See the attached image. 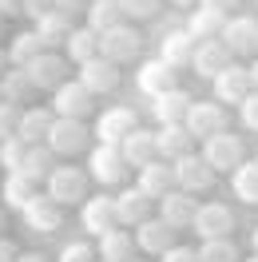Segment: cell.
I'll return each instance as SVG.
<instances>
[{
    "label": "cell",
    "instance_id": "9c48e42d",
    "mask_svg": "<svg viewBox=\"0 0 258 262\" xmlns=\"http://www.w3.org/2000/svg\"><path fill=\"white\" fill-rule=\"evenodd\" d=\"M92 103H96V96L80 80H68L60 92H52V112L60 119H83V115H92Z\"/></svg>",
    "mask_w": 258,
    "mask_h": 262
},
{
    "label": "cell",
    "instance_id": "d4e9b609",
    "mask_svg": "<svg viewBox=\"0 0 258 262\" xmlns=\"http://www.w3.org/2000/svg\"><path fill=\"white\" fill-rule=\"evenodd\" d=\"M52 123H56V112H52V107H28V112L20 115L16 135L28 143V147H40V143H48Z\"/></svg>",
    "mask_w": 258,
    "mask_h": 262
},
{
    "label": "cell",
    "instance_id": "8992f818",
    "mask_svg": "<svg viewBox=\"0 0 258 262\" xmlns=\"http://www.w3.org/2000/svg\"><path fill=\"white\" fill-rule=\"evenodd\" d=\"M183 123H187V131H191L195 139H210V135L226 131V107L219 99H195Z\"/></svg>",
    "mask_w": 258,
    "mask_h": 262
},
{
    "label": "cell",
    "instance_id": "52a82bcc",
    "mask_svg": "<svg viewBox=\"0 0 258 262\" xmlns=\"http://www.w3.org/2000/svg\"><path fill=\"white\" fill-rule=\"evenodd\" d=\"M175 187L179 191H187V195H199V191H210L214 187V167L203 159V155H183V159H175Z\"/></svg>",
    "mask_w": 258,
    "mask_h": 262
},
{
    "label": "cell",
    "instance_id": "60d3db41",
    "mask_svg": "<svg viewBox=\"0 0 258 262\" xmlns=\"http://www.w3.org/2000/svg\"><path fill=\"white\" fill-rule=\"evenodd\" d=\"M60 262H96V246L76 238V243H64L60 246Z\"/></svg>",
    "mask_w": 258,
    "mask_h": 262
},
{
    "label": "cell",
    "instance_id": "7c38bea8",
    "mask_svg": "<svg viewBox=\"0 0 258 262\" xmlns=\"http://www.w3.org/2000/svg\"><path fill=\"white\" fill-rule=\"evenodd\" d=\"M210 83H214V99H219V103H242V99L254 92L250 68H242V64H230L226 72H219Z\"/></svg>",
    "mask_w": 258,
    "mask_h": 262
},
{
    "label": "cell",
    "instance_id": "f907efd6",
    "mask_svg": "<svg viewBox=\"0 0 258 262\" xmlns=\"http://www.w3.org/2000/svg\"><path fill=\"white\" fill-rule=\"evenodd\" d=\"M16 262H48V258H44V250H24Z\"/></svg>",
    "mask_w": 258,
    "mask_h": 262
},
{
    "label": "cell",
    "instance_id": "c3c4849f",
    "mask_svg": "<svg viewBox=\"0 0 258 262\" xmlns=\"http://www.w3.org/2000/svg\"><path fill=\"white\" fill-rule=\"evenodd\" d=\"M0 16H20V0H0Z\"/></svg>",
    "mask_w": 258,
    "mask_h": 262
},
{
    "label": "cell",
    "instance_id": "83f0119b",
    "mask_svg": "<svg viewBox=\"0 0 258 262\" xmlns=\"http://www.w3.org/2000/svg\"><path fill=\"white\" fill-rule=\"evenodd\" d=\"M119 151H123L127 167H147V163H155V155H159V147H155V131L135 127L127 139L119 143Z\"/></svg>",
    "mask_w": 258,
    "mask_h": 262
},
{
    "label": "cell",
    "instance_id": "6f0895ef",
    "mask_svg": "<svg viewBox=\"0 0 258 262\" xmlns=\"http://www.w3.org/2000/svg\"><path fill=\"white\" fill-rule=\"evenodd\" d=\"M4 103H12V99H8V92H4V88H0V107H4Z\"/></svg>",
    "mask_w": 258,
    "mask_h": 262
},
{
    "label": "cell",
    "instance_id": "f35d334b",
    "mask_svg": "<svg viewBox=\"0 0 258 262\" xmlns=\"http://www.w3.org/2000/svg\"><path fill=\"white\" fill-rule=\"evenodd\" d=\"M24 155H28V143H24L20 135H8V139L0 143V167H4V171H20V167H24Z\"/></svg>",
    "mask_w": 258,
    "mask_h": 262
},
{
    "label": "cell",
    "instance_id": "ab89813d",
    "mask_svg": "<svg viewBox=\"0 0 258 262\" xmlns=\"http://www.w3.org/2000/svg\"><path fill=\"white\" fill-rule=\"evenodd\" d=\"M123 20H155L163 8V0H119Z\"/></svg>",
    "mask_w": 258,
    "mask_h": 262
},
{
    "label": "cell",
    "instance_id": "7402d4cb",
    "mask_svg": "<svg viewBox=\"0 0 258 262\" xmlns=\"http://www.w3.org/2000/svg\"><path fill=\"white\" fill-rule=\"evenodd\" d=\"M135 243H139L143 254H159L163 258V254L175 246V227H167L163 219H147V223L135 227Z\"/></svg>",
    "mask_w": 258,
    "mask_h": 262
},
{
    "label": "cell",
    "instance_id": "7a4b0ae2",
    "mask_svg": "<svg viewBox=\"0 0 258 262\" xmlns=\"http://www.w3.org/2000/svg\"><path fill=\"white\" fill-rule=\"evenodd\" d=\"M139 52H143V32L131 28L127 20L99 36V56L112 60V64H131V60H139Z\"/></svg>",
    "mask_w": 258,
    "mask_h": 262
},
{
    "label": "cell",
    "instance_id": "836d02e7",
    "mask_svg": "<svg viewBox=\"0 0 258 262\" xmlns=\"http://www.w3.org/2000/svg\"><path fill=\"white\" fill-rule=\"evenodd\" d=\"M68 20H72V16H64V12H48V16L36 20V36L44 40V48H48V52L56 48V44L64 48V40L72 36V24H68Z\"/></svg>",
    "mask_w": 258,
    "mask_h": 262
},
{
    "label": "cell",
    "instance_id": "4dcf8cb0",
    "mask_svg": "<svg viewBox=\"0 0 258 262\" xmlns=\"http://www.w3.org/2000/svg\"><path fill=\"white\" fill-rule=\"evenodd\" d=\"M0 195L8 203V211H24V207L36 199V179H28L24 171H8L4 183H0Z\"/></svg>",
    "mask_w": 258,
    "mask_h": 262
},
{
    "label": "cell",
    "instance_id": "277c9868",
    "mask_svg": "<svg viewBox=\"0 0 258 262\" xmlns=\"http://www.w3.org/2000/svg\"><path fill=\"white\" fill-rule=\"evenodd\" d=\"M88 175H92L99 187H115V183H123V175H127V159H123V151L115 147V143H99V147H92V155H88Z\"/></svg>",
    "mask_w": 258,
    "mask_h": 262
},
{
    "label": "cell",
    "instance_id": "680465c9",
    "mask_svg": "<svg viewBox=\"0 0 258 262\" xmlns=\"http://www.w3.org/2000/svg\"><path fill=\"white\" fill-rule=\"evenodd\" d=\"M0 36H4V16H0Z\"/></svg>",
    "mask_w": 258,
    "mask_h": 262
},
{
    "label": "cell",
    "instance_id": "816d5d0a",
    "mask_svg": "<svg viewBox=\"0 0 258 262\" xmlns=\"http://www.w3.org/2000/svg\"><path fill=\"white\" fill-rule=\"evenodd\" d=\"M12 68V60H8V48H0V80H4V72Z\"/></svg>",
    "mask_w": 258,
    "mask_h": 262
},
{
    "label": "cell",
    "instance_id": "1f68e13d",
    "mask_svg": "<svg viewBox=\"0 0 258 262\" xmlns=\"http://www.w3.org/2000/svg\"><path fill=\"white\" fill-rule=\"evenodd\" d=\"M83 20H88V28L92 32H112L115 24H123V8H119V0H92L88 4V12H83Z\"/></svg>",
    "mask_w": 258,
    "mask_h": 262
},
{
    "label": "cell",
    "instance_id": "74e56055",
    "mask_svg": "<svg viewBox=\"0 0 258 262\" xmlns=\"http://www.w3.org/2000/svg\"><path fill=\"white\" fill-rule=\"evenodd\" d=\"M199 258L203 262H239V246H234V238H207L199 246Z\"/></svg>",
    "mask_w": 258,
    "mask_h": 262
},
{
    "label": "cell",
    "instance_id": "b9f144b4",
    "mask_svg": "<svg viewBox=\"0 0 258 262\" xmlns=\"http://www.w3.org/2000/svg\"><path fill=\"white\" fill-rule=\"evenodd\" d=\"M48 12H56V0H20V16H28L32 24Z\"/></svg>",
    "mask_w": 258,
    "mask_h": 262
},
{
    "label": "cell",
    "instance_id": "cb8c5ba5",
    "mask_svg": "<svg viewBox=\"0 0 258 262\" xmlns=\"http://www.w3.org/2000/svg\"><path fill=\"white\" fill-rule=\"evenodd\" d=\"M191 143L195 135L187 131V123H163L159 131H155V147H159L163 159H183V155H191Z\"/></svg>",
    "mask_w": 258,
    "mask_h": 262
},
{
    "label": "cell",
    "instance_id": "7bdbcfd3",
    "mask_svg": "<svg viewBox=\"0 0 258 262\" xmlns=\"http://www.w3.org/2000/svg\"><path fill=\"white\" fill-rule=\"evenodd\" d=\"M20 103H4V107H0V131H4V135H16V127H20Z\"/></svg>",
    "mask_w": 258,
    "mask_h": 262
},
{
    "label": "cell",
    "instance_id": "30bf717a",
    "mask_svg": "<svg viewBox=\"0 0 258 262\" xmlns=\"http://www.w3.org/2000/svg\"><path fill=\"white\" fill-rule=\"evenodd\" d=\"M195 234L207 243V238H230V230H234V214L226 203H203L199 214H195Z\"/></svg>",
    "mask_w": 258,
    "mask_h": 262
},
{
    "label": "cell",
    "instance_id": "ffe728a7",
    "mask_svg": "<svg viewBox=\"0 0 258 262\" xmlns=\"http://www.w3.org/2000/svg\"><path fill=\"white\" fill-rule=\"evenodd\" d=\"M83 230H88V234H107V230L112 227H119V219H115V199L112 195H103V191H99L96 199H88V203H83Z\"/></svg>",
    "mask_w": 258,
    "mask_h": 262
},
{
    "label": "cell",
    "instance_id": "bcb514c9",
    "mask_svg": "<svg viewBox=\"0 0 258 262\" xmlns=\"http://www.w3.org/2000/svg\"><path fill=\"white\" fill-rule=\"evenodd\" d=\"M88 4H92V0H56V12L76 16V12H88Z\"/></svg>",
    "mask_w": 258,
    "mask_h": 262
},
{
    "label": "cell",
    "instance_id": "4316f807",
    "mask_svg": "<svg viewBox=\"0 0 258 262\" xmlns=\"http://www.w3.org/2000/svg\"><path fill=\"white\" fill-rule=\"evenodd\" d=\"M139 191L151 199H163L167 191H175V167L167 159H155V163L139 167Z\"/></svg>",
    "mask_w": 258,
    "mask_h": 262
},
{
    "label": "cell",
    "instance_id": "f1b7e54d",
    "mask_svg": "<svg viewBox=\"0 0 258 262\" xmlns=\"http://www.w3.org/2000/svg\"><path fill=\"white\" fill-rule=\"evenodd\" d=\"M64 56H68V64H76V68H83L88 60H96L99 56V32H92L88 24H83V28H72V36L64 40Z\"/></svg>",
    "mask_w": 258,
    "mask_h": 262
},
{
    "label": "cell",
    "instance_id": "ee69618b",
    "mask_svg": "<svg viewBox=\"0 0 258 262\" xmlns=\"http://www.w3.org/2000/svg\"><path fill=\"white\" fill-rule=\"evenodd\" d=\"M239 115H242V123L250 131H258V92H250V96L239 103Z\"/></svg>",
    "mask_w": 258,
    "mask_h": 262
},
{
    "label": "cell",
    "instance_id": "5bb4252c",
    "mask_svg": "<svg viewBox=\"0 0 258 262\" xmlns=\"http://www.w3.org/2000/svg\"><path fill=\"white\" fill-rule=\"evenodd\" d=\"M20 214H24L28 230H40V234H52V230H60V223H64V207L52 195H36Z\"/></svg>",
    "mask_w": 258,
    "mask_h": 262
},
{
    "label": "cell",
    "instance_id": "d6986e66",
    "mask_svg": "<svg viewBox=\"0 0 258 262\" xmlns=\"http://www.w3.org/2000/svg\"><path fill=\"white\" fill-rule=\"evenodd\" d=\"M131 131H135V115H131V107H107V112L96 119V139L99 143H123Z\"/></svg>",
    "mask_w": 258,
    "mask_h": 262
},
{
    "label": "cell",
    "instance_id": "5b68a950",
    "mask_svg": "<svg viewBox=\"0 0 258 262\" xmlns=\"http://www.w3.org/2000/svg\"><path fill=\"white\" fill-rule=\"evenodd\" d=\"M88 139H92V131H88L83 119H60V115H56V123H52V131H48V147L56 151V155H64V159L88 151Z\"/></svg>",
    "mask_w": 258,
    "mask_h": 262
},
{
    "label": "cell",
    "instance_id": "3957f363",
    "mask_svg": "<svg viewBox=\"0 0 258 262\" xmlns=\"http://www.w3.org/2000/svg\"><path fill=\"white\" fill-rule=\"evenodd\" d=\"M203 159L214 171H239L246 163V151H242V139L234 131H219V135L203 139Z\"/></svg>",
    "mask_w": 258,
    "mask_h": 262
},
{
    "label": "cell",
    "instance_id": "7dc6e473",
    "mask_svg": "<svg viewBox=\"0 0 258 262\" xmlns=\"http://www.w3.org/2000/svg\"><path fill=\"white\" fill-rule=\"evenodd\" d=\"M16 258H20L16 243H12V238H0V262H16Z\"/></svg>",
    "mask_w": 258,
    "mask_h": 262
},
{
    "label": "cell",
    "instance_id": "44dd1931",
    "mask_svg": "<svg viewBox=\"0 0 258 262\" xmlns=\"http://www.w3.org/2000/svg\"><path fill=\"white\" fill-rule=\"evenodd\" d=\"M195 44H199V40H195L187 28H167V32L159 36V60H163V64H171V68L191 64Z\"/></svg>",
    "mask_w": 258,
    "mask_h": 262
},
{
    "label": "cell",
    "instance_id": "4fadbf2b",
    "mask_svg": "<svg viewBox=\"0 0 258 262\" xmlns=\"http://www.w3.org/2000/svg\"><path fill=\"white\" fill-rule=\"evenodd\" d=\"M219 40H223L234 56H254L258 52V20L254 16H230Z\"/></svg>",
    "mask_w": 258,
    "mask_h": 262
},
{
    "label": "cell",
    "instance_id": "e575fe53",
    "mask_svg": "<svg viewBox=\"0 0 258 262\" xmlns=\"http://www.w3.org/2000/svg\"><path fill=\"white\" fill-rule=\"evenodd\" d=\"M56 151L48 147V143H40V147H28V155H24V167H20V171H24V175H28V179H48L52 171H56Z\"/></svg>",
    "mask_w": 258,
    "mask_h": 262
},
{
    "label": "cell",
    "instance_id": "f6af8a7d",
    "mask_svg": "<svg viewBox=\"0 0 258 262\" xmlns=\"http://www.w3.org/2000/svg\"><path fill=\"white\" fill-rule=\"evenodd\" d=\"M163 262H203V258H199L195 246H171V250L163 254Z\"/></svg>",
    "mask_w": 258,
    "mask_h": 262
},
{
    "label": "cell",
    "instance_id": "ba28073f",
    "mask_svg": "<svg viewBox=\"0 0 258 262\" xmlns=\"http://www.w3.org/2000/svg\"><path fill=\"white\" fill-rule=\"evenodd\" d=\"M28 76H32L36 92H60L68 83V56L64 52H44L28 64Z\"/></svg>",
    "mask_w": 258,
    "mask_h": 262
},
{
    "label": "cell",
    "instance_id": "603a6c76",
    "mask_svg": "<svg viewBox=\"0 0 258 262\" xmlns=\"http://www.w3.org/2000/svg\"><path fill=\"white\" fill-rule=\"evenodd\" d=\"M99 262H127L135 258V234H127V227H112L107 234L96 238Z\"/></svg>",
    "mask_w": 258,
    "mask_h": 262
},
{
    "label": "cell",
    "instance_id": "6125c7cd",
    "mask_svg": "<svg viewBox=\"0 0 258 262\" xmlns=\"http://www.w3.org/2000/svg\"><path fill=\"white\" fill-rule=\"evenodd\" d=\"M246 262H258V254H254V258H246Z\"/></svg>",
    "mask_w": 258,
    "mask_h": 262
},
{
    "label": "cell",
    "instance_id": "f546056e",
    "mask_svg": "<svg viewBox=\"0 0 258 262\" xmlns=\"http://www.w3.org/2000/svg\"><path fill=\"white\" fill-rule=\"evenodd\" d=\"M223 28H226V12L207 8V4H199L191 16H187V32H191L195 40H219Z\"/></svg>",
    "mask_w": 258,
    "mask_h": 262
},
{
    "label": "cell",
    "instance_id": "d6a6232c",
    "mask_svg": "<svg viewBox=\"0 0 258 262\" xmlns=\"http://www.w3.org/2000/svg\"><path fill=\"white\" fill-rule=\"evenodd\" d=\"M44 40L36 36V28H28V32H16L12 36V44H8V60H12V68H28L36 60V56H44Z\"/></svg>",
    "mask_w": 258,
    "mask_h": 262
},
{
    "label": "cell",
    "instance_id": "94428289",
    "mask_svg": "<svg viewBox=\"0 0 258 262\" xmlns=\"http://www.w3.org/2000/svg\"><path fill=\"white\" fill-rule=\"evenodd\" d=\"M4 139H8V135H4V131H0V143H4Z\"/></svg>",
    "mask_w": 258,
    "mask_h": 262
},
{
    "label": "cell",
    "instance_id": "484cf974",
    "mask_svg": "<svg viewBox=\"0 0 258 262\" xmlns=\"http://www.w3.org/2000/svg\"><path fill=\"white\" fill-rule=\"evenodd\" d=\"M191 103H195V99L187 96L183 88H171V92H163V96L151 99V115L159 119V127H163V123H183L187 112H191Z\"/></svg>",
    "mask_w": 258,
    "mask_h": 262
},
{
    "label": "cell",
    "instance_id": "11a10c76",
    "mask_svg": "<svg viewBox=\"0 0 258 262\" xmlns=\"http://www.w3.org/2000/svg\"><path fill=\"white\" fill-rule=\"evenodd\" d=\"M250 83H254V92H258V60L250 64Z\"/></svg>",
    "mask_w": 258,
    "mask_h": 262
},
{
    "label": "cell",
    "instance_id": "d590c367",
    "mask_svg": "<svg viewBox=\"0 0 258 262\" xmlns=\"http://www.w3.org/2000/svg\"><path fill=\"white\" fill-rule=\"evenodd\" d=\"M230 191H234V199H239V203H250V207H258V159H254V163H242L239 171H234Z\"/></svg>",
    "mask_w": 258,
    "mask_h": 262
},
{
    "label": "cell",
    "instance_id": "681fc988",
    "mask_svg": "<svg viewBox=\"0 0 258 262\" xmlns=\"http://www.w3.org/2000/svg\"><path fill=\"white\" fill-rule=\"evenodd\" d=\"M207 8H219V12H230V8H239V0H203Z\"/></svg>",
    "mask_w": 258,
    "mask_h": 262
},
{
    "label": "cell",
    "instance_id": "f5cc1de1",
    "mask_svg": "<svg viewBox=\"0 0 258 262\" xmlns=\"http://www.w3.org/2000/svg\"><path fill=\"white\" fill-rule=\"evenodd\" d=\"M171 4H175V8H199L203 0H171Z\"/></svg>",
    "mask_w": 258,
    "mask_h": 262
},
{
    "label": "cell",
    "instance_id": "8d00e7d4",
    "mask_svg": "<svg viewBox=\"0 0 258 262\" xmlns=\"http://www.w3.org/2000/svg\"><path fill=\"white\" fill-rule=\"evenodd\" d=\"M0 88L8 92L12 103H28V99L36 96V83H32V76H28V68H8L4 80H0Z\"/></svg>",
    "mask_w": 258,
    "mask_h": 262
},
{
    "label": "cell",
    "instance_id": "db71d44e",
    "mask_svg": "<svg viewBox=\"0 0 258 262\" xmlns=\"http://www.w3.org/2000/svg\"><path fill=\"white\" fill-rule=\"evenodd\" d=\"M0 238H8V214L0 211Z\"/></svg>",
    "mask_w": 258,
    "mask_h": 262
},
{
    "label": "cell",
    "instance_id": "2e32d148",
    "mask_svg": "<svg viewBox=\"0 0 258 262\" xmlns=\"http://www.w3.org/2000/svg\"><path fill=\"white\" fill-rule=\"evenodd\" d=\"M80 83L92 92V96H107V92L119 88V64L96 56V60H88V64L80 68Z\"/></svg>",
    "mask_w": 258,
    "mask_h": 262
},
{
    "label": "cell",
    "instance_id": "ac0fdd59",
    "mask_svg": "<svg viewBox=\"0 0 258 262\" xmlns=\"http://www.w3.org/2000/svg\"><path fill=\"white\" fill-rule=\"evenodd\" d=\"M151 203L155 199L143 195L139 187H127V191H119L115 195V219H119V227H139L151 219Z\"/></svg>",
    "mask_w": 258,
    "mask_h": 262
},
{
    "label": "cell",
    "instance_id": "9a60e30c",
    "mask_svg": "<svg viewBox=\"0 0 258 262\" xmlns=\"http://www.w3.org/2000/svg\"><path fill=\"white\" fill-rule=\"evenodd\" d=\"M135 88L143 92V96H163V92H171L175 88V68L171 64H163L159 56L155 60H143L139 64V72H135Z\"/></svg>",
    "mask_w": 258,
    "mask_h": 262
},
{
    "label": "cell",
    "instance_id": "9f6ffc18",
    "mask_svg": "<svg viewBox=\"0 0 258 262\" xmlns=\"http://www.w3.org/2000/svg\"><path fill=\"white\" fill-rule=\"evenodd\" d=\"M250 246H254V254H258V227H254V234H250Z\"/></svg>",
    "mask_w": 258,
    "mask_h": 262
},
{
    "label": "cell",
    "instance_id": "8fae6325",
    "mask_svg": "<svg viewBox=\"0 0 258 262\" xmlns=\"http://www.w3.org/2000/svg\"><path fill=\"white\" fill-rule=\"evenodd\" d=\"M230 64H234V52L226 48L223 40H199V44H195L191 68L203 76V80H214V76H219V72H226Z\"/></svg>",
    "mask_w": 258,
    "mask_h": 262
},
{
    "label": "cell",
    "instance_id": "e0dca14e",
    "mask_svg": "<svg viewBox=\"0 0 258 262\" xmlns=\"http://www.w3.org/2000/svg\"><path fill=\"white\" fill-rule=\"evenodd\" d=\"M195 214H199V203H195V195H187V191H167V195L159 199V219L167 223V227H191Z\"/></svg>",
    "mask_w": 258,
    "mask_h": 262
},
{
    "label": "cell",
    "instance_id": "6da1fadb",
    "mask_svg": "<svg viewBox=\"0 0 258 262\" xmlns=\"http://www.w3.org/2000/svg\"><path fill=\"white\" fill-rule=\"evenodd\" d=\"M88 167H76V163H60L56 171L48 175V195L68 207V203H88Z\"/></svg>",
    "mask_w": 258,
    "mask_h": 262
},
{
    "label": "cell",
    "instance_id": "91938a15",
    "mask_svg": "<svg viewBox=\"0 0 258 262\" xmlns=\"http://www.w3.org/2000/svg\"><path fill=\"white\" fill-rule=\"evenodd\" d=\"M127 262H147V258H127Z\"/></svg>",
    "mask_w": 258,
    "mask_h": 262
}]
</instances>
